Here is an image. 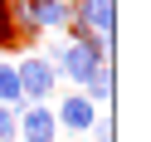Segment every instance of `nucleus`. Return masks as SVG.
<instances>
[{
	"label": "nucleus",
	"instance_id": "f257e3e1",
	"mask_svg": "<svg viewBox=\"0 0 151 142\" xmlns=\"http://www.w3.org/2000/svg\"><path fill=\"white\" fill-rule=\"evenodd\" d=\"M73 20H68V39H107V34H117V0H73L68 5Z\"/></svg>",
	"mask_w": 151,
	"mask_h": 142
},
{
	"label": "nucleus",
	"instance_id": "f03ea898",
	"mask_svg": "<svg viewBox=\"0 0 151 142\" xmlns=\"http://www.w3.org/2000/svg\"><path fill=\"white\" fill-rule=\"evenodd\" d=\"M15 74H20V98H24V103H49V98H54L59 69H54L44 54H24V59L15 64Z\"/></svg>",
	"mask_w": 151,
	"mask_h": 142
},
{
	"label": "nucleus",
	"instance_id": "7ed1b4c3",
	"mask_svg": "<svg viewBox=\"0 0 151 142\" xmlns=\"http://www.w3.org/2000/svg\"><path fill=\"white\" fill-rule=\"evenodd\" d=\"M15 137H20V142H59L54 103H24V108H20V122H15Z\"/></svg>",
	"mask_w": 151,
	"mask_h": 142
},
{
	"label": "nucleus",
	"instance_id": "20e7f679",
	"mask_svg": "<svg viewBox=\"0 0 151 142\" xmlns=\"http://www.w3.org/2000/svg\"><path fill=\"white\" fill-rule=\"evenodd\" d=\"M29 20H34V30L44 39V34H63L68 30L73 10H68V0H29Z\"/></svg>",
	"mask_w": 151,
	"mask_h": 142
},
{
	"label": "nucleus",
	"instance_id": "39448f33",
	"mask_svg": "<svg viewBox=\"0 0 151 142\" xmlns=\"http://www.w3.org/2000/svg\"><path fill=\"white\" fill-rule=\"evenodd\" d=\"M54 118H59V132H88L93 122H98V108H93L83 93H68V98L54 108Z\"/></svg>",
	"mask_w": 151,
	"mask_h": 142
},
{
	"label": "nucleus",
	"instance_id": "423d86ee",
	"mask_svg": "<svg viewBox=\"0 0 151 142\" xmlns=\"http://www.w3.org/2000/svg\"><path fill=\"white\" fill-rule=\"evenodd\" d=\"M112 74H117V69H112V64H102V69H98V74H93V79H88V83L78 88L83 98L93 103V108H102V103L112 98Z\"/></svg>",
	"mask_w": 151,
	"mask_h": 142
},
{
	"label": "nucleus",
	"instance_id": "0eeeda50",
	"mask_svg": "<svg viewBox=\"0 0 151 142\" xmlns=\"http://www.w3.org/2000/svg\"><path fill=\"white\" fill-rule=\"evenodd\" d=\"M0 103L20 113L24 98H20V74H15V59H0Z\"/></svg>",
	"mask_w": 151,
	"mask_h": 142
},
{
	"label": "nucleus",
	"instance_id": "6e6552de",
	"mask_svg": "<svg viewBox=\"0 0 151 142\" xmlns=\"http://www.w3.org/2000/svg\"><path fill=\"white\" fill-rule=\"evenodd\" d=\"M15 122H20V113L0 103V142H15Z\"/></svg>",
	"mask_w": 151,
	"mask_h": 142
},
{
	"label": "nucleus",
	"instance_id": "1a4fd4ad",
	"mask_svg": "<svg viewBox=\"0 0 151 142\" xmlns=\"http://www.w3.org/2000/svg\"><path fill=\"white\" fill-rule=\"evenodd\" d=\"M88 137L93 142H112V118H107V113H98V122L88 127Z\"/></svg>",
	"mask_w": 151,
	"mask_h": 142
},
{
	"label": "nucleus",
	"instance_id": "9d476101",
	"mask_svg": "<svg viewBox=\"0 0 151 142\" xmlns=\"http://www.w3.org/2000/svg\"><path fill=\"white\" fill-rule=\"evenodd\" d=\"M68 5H73V0H68Z\"/></svg>",
	"mask_w": 151,
	"mask_h": 142
}]
</instances>
